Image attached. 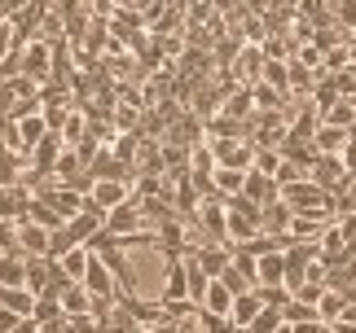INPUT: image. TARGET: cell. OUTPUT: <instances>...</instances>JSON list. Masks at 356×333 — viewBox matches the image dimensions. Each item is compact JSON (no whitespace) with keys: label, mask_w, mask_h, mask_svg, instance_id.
<instances>
[{"label":"cell","mask_w":356,"mask_h":333,"mask_svg":"<svg viewBox=\"0 0 356 333\" xmlns=\"http://www.w3.org/2000/svg\"><path fill=\"white\" fill-rule=\"evenodd\" d=\"M225 206H229V241H234V246L251 241L255 232H264V206L246 202L242 193H238V198H225Z\"/></svg>","instance_id":"1"},{"label":"cell","mask_w":356,"mask_h":333,"mask_svg":"<svg viewBox=\"0 0 356 333\" xmlns=\"http://www.w3.org/2000/svg\"><path fill=\"white\" fill-rule=\"evenodd\" d=\"M211 154H216V166H238V171H251L255 162V145L246 136H211Z\"/></svg>","instance_id":"2"},{"label":"cell","mask_w":356,"mask_h":333,"mask_svg":"<svg viewBox=\"0 0 356 333\" xmlns=\"http://www.w3.org/2000/svg\"><path fill=\"white\" fill-rule=\"evenodd\" d=\"M308 180H312L317 189L334 193V189L348 180V166H343V158H339V154H317V162L308 166Z\"/></svg>","instance_id":"3"},{"label":"cell","mask_w":356,"mask_h":333,"mask_svg":"<svg viewBox=\"0 0 356 333\" xmlns=\"http://www.w3.org/2000/svg\"><path fill=\"white\" fill-rule=\"evenodd\" d=\"M128 198H132V185H128V180H92V193H88V202L102 206L106 215H111L115 206H123Z\"/></svg>","instance_id":"4"},{"label":"cell","mask_w":356,"mask_h":333,"mask_svg":"<svg viewBox=\"0 0 356 333\" xmlns=\"http://www.w3.org/2000/svg\"><path fill=\"white\" fill-rule=\"evenodd\" d=\"M242 198L246 202H255V206H268V202H277L282 198V185L273 176H264V171H246V185H242Z\"/></svg>","instance_id":"5"},{"label":"cell","mask_w":356,"mask_h":333,"mask_svg":"<svg viewBox=\"0 0 356 333\" xmlns=\"http://www.w3.org/2000/svg\"><path fill=\"white\" fill-rule=\"evenodd\" d=\"M106 228L119 232V237H128V232H141L145 228V219H141V206H136V193L123 206H115L111 215H106Z\"/></svg>","instance_id":"6"},{"label":"cell","mask_w":356,"mask_h":333,"mask_svg":"<svg viewBox=\"0 0 356 333\" xmlns=\"http://www.w3.org/2000/svg\"><path fill=\"white\" fill-rule=\"evenodd\" d=\"M255 281L259 285H286V250H273V255L255 259Z\"/></svg>","instance_id":"7"},{"label":"cell","mask_w":356,"mask_h":333,"mask_svg":"<svg viewBox=\"0 0 356 333\" xmlns=\"http://www.w3.org/2000/svg\"><path fill=\"white\" fill-rule=\"evenodd\" d=\"M58 302H62V311L71 316V321H75V316H92V294L84 289V281H71L58 294Z\"/></svg>","instance_id":"8"},{"label":"cell","mask_w":356,"mask_h":333,"mask_svg":"<svg viewBox=\"0 0 356 333\" xmlns=\"http://www.w3.org/2000/svg\"><path fill=\"white\" fill-rule=\"evenodd\" d=\"M352 141L348 128H334V123H317V132H312V145H317V154H339Z\"/></svg>","instance_id":"9"},{"label":"cell","mask_w":356,"mask_h":333,"mask_svg":"<svg viewBox=\"0 0 356 333\" xmlns=\"http://www.w3.org/2000/svg\"><path fill=\"white\" fill-rule=\"evenodd\" d=\"M259 307H264V298H259V289H246V294H238V298H234V307H229V321L246 329V325H251L255 316H259Z\"/></svg>","instance_id":"10"},{"label":"cell","mask_w":356,"mask_h":333,"mask_svg":"<svg viewBox=\"0 0 356 333\" xmlns=\"http://www.w3.org/2000/svg\"><path fill=\"white\" fill-rule=\"evenodd\" d=\"M22 79H31V83H44L49 79V49L44 44H31L22 53Z\"/></svg>","instance_id":"11"},{"label":"cell","mask_w":356,"mask_h":333,"mask_svg":"<svg viewBox=\"0 0 356 333\" xmlns=\"http://www.w3.org/2000/svg\"><path fill=\"white\" fill-rule=\"evenodd\" d=\"M0 307H9L18 316H31V307H35L31 285H0Z\"/></svg>","instance_id":"12"},{"label":"cell","mask_w":356,"mask_h":333,"mask_svg":"<svg viewBox=\"0 0 356 333\" xmlns=\"http://www.w3.org/2000/svg\"><path fill=\"white\" fill-rule=\"evenodd\" d=\"M211 180H216V193H220V198H238L242 185H246V171H238V166H216Z\"/></svg>","instance_id":"13"},{"label":"cell","mask_w":356,"mask_h":333,"mask_svg":"<svg viewBox=\"0 0 356 333\" xmlns=\"http://www.w3.org/2000/svg\"><path fill=\"white\" fill-rule=\"evenodd\" d=\"M0 285H26V255L18 250L0 255Z\"/></svg>","instance_id":"14"},{"label":"cell","mask_w":356,"mask_h":333,"mask_svg":"<svg viewBox=\"0 0 356 333\" xmlns=\"http://www.w3.org/2000/svg\"><path fill=\"white\" fill-rule=\"evenodd\" d=\"M348 302H352V298L343 294V289H330V285H325V294L317 298V316H321L325 325H330V321H339V316H343Z\"/></svg>","instance_id":"15"},{"label":"cell","mask_w":356,"mask_h":333,"mask_svg":"<svg viewBox=\"0 0 356 333\" xmlns=\"http://www.w3.org/2000/svg\"><path fill=\"white\" fill-rule=\"evenodd\" d=\"M198 307H202V311H211V316H229V307H234V294H229V289H225L220 281H211Z\"/></svg>","instance_id":"16"},{"label":"cell","mask_w":356,"mask_h":333,"mask_svg":"<svg viewBox=\"0 0 356 333\" xmlns=\"http://www.w3.org/2000/svg\"><path fill=\"white\" fill-rule=\"evenodd\" d=\"M291 215H295V211H291L282 198L268 202V206H264V232H277V237H286V228H291Z\"/></svg>","instance_id":"17"},{"label":"cell","mask_w":356,"mask_h":333,"mask_svg":"<svg viewBox=\"0 0 356 333\" xmlns=\"http://www.w3.org/2000/svg\"><path fill=\"white\" fill-rule=\"evenodd\" d=\"M88 259H92V250H88V246H71V250H66V255H62L58 263H62V272L71 276V281H84Z\"/></svg>","instance_id":"18"},{"label":"cell","mask_w":356,"mask_h":333,"mask_svg":"<svg viewBox=\"0 0 356 333\" xmlns=\"http://www.w3.org/2000/svg\"><path fill=\"white\" fill-rule=\"evenodd\" d=\"M216 281H220V285H225L234 298H238V294H246V289H255V276H246V272L238 268V263H229V268H225L220 276H216Z\"/></svg>","instance_id":"19"},{"label":"cell","mask_w":356,"mask_h":333,"mask_svg":"<svg viewBox=\"0 0 356 333\" xmlns=\"http://www.w3.org/2000/svg\"><path fill=\"white\" fill-rule=\"evenodd\" d=\"M282 316H286V325H308V321H321V316H317V302H304V298H286Z\"/></svg>","instance_id":"20"},{"label":"cell","mask_w":356,"mask_h":333,"mask_svg":"<svg viewBox=\"0 0 356 333\" xmlns=\"http://www.w3.org/2000/svg\"><path fill=\"white\" fill-rule=\"evenodd\" d=\"M282 325H286L282 307H268V302H264V307H259V316H255V321L246 325V329H251V333H277Z\"/></svg>","instance_id":"21"},{"label":"cell","mask_w":356,"mask_h":333,"mask_svg":"<svg viewBox=\"0 0 356 333\" xmlns=\"http://www.w3.org/2000/svg\"><path fill=\"white\" fill-rule=\"evenodd\" d=\"M321 123H334V128H352V123H356V110H352V101H348V96H339V101H334V105L321 114Z\"/></svg>","instance_id":"22"},{"label":"cell","mask_w":356,"mask_h":333,"mask_svg":"<svg viewBox=\"0 0 356 333\" xmlns=\"http://www.w3.org/2000/svg\"><path fill=\"white\" fill-rule=\"evenodd\" d=\"M339 158H343V166H348V176H356V141H348L343 149H339Z\"/></svg>","instance_id":"23"},{"label":"cell","mask_w":356,"mask_h":333,"mask_svg":"<svg viewBox=\"0 0 356 333\" xmlns=\"http://www.w3.org/2000/svg\"><path fill=\"white\" fill-rule=\"evenodd\" d=\"M9 333H40V321H35V316H22V321L13 325Z\"/></svg>","instance_id":"24"},{"label":"cell","mask_w":356,"mask_h":333,"mask_svg":"<svg viewBox=\"0 0 356 333\" xmlns=\"http://www.w3.org/2000/svg\"><path fill=\"white\" fill-rule=\"evenodd\" d=\"M18 321H22V316H18V311H9V307H0V333H9V329H13V325H18Z\"/></svg>","instance_id":"25"},{"label":"cell","mask_w":356,"mask_h":333,"mask_svg":"<svg viewBox=\"0 0 356 333\" xmlns=\"http://www.w3.org/2000/svg\"><path fill=\"white\" fill-rule=\"evenodd\" d=\"M317 333H334V329H330V325H325V321H321V325H317Z\"/></svg>","instance_id":"26"},{"label":"cell","mask_w":356,"mask_h":333,"mask_svg":"<svg viewBox=\"0 0 356 333\" xmlns=\"http://www.w3.org/2000/svg\"><path fill=\"white\" fill-rule=\"evenodd\" d=\"M115 5H136V0H111V9H115Z\"/></svg>","instance_id":"27"},{"label":"cell","mask_w":356,"mask_h":333,"mask_svg":"<svg viewBox=\"0 0 356 333\" xmlns=\"http://www.w3.org/2000/svg\"><path fill=\"white\" fill-rule=\"evenodd\" d=\"M348 132H352V141H356V123H352V128H348Z\"/></svg>","instance_id":"28"}]
</instances>
